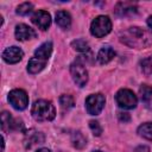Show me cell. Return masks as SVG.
Masks as SVG:
<instances>
[{"instance_id": "obj_1", "label": "cell", "mask_w": 152, "mask_h": 152, "mask_svg": "<svg viewBox=\"0 0 152 152\" xmlns=\"http://www.w3.org/2000/svg\"><path fill=\"white\" fill-rule=\"evenodd\" d=\"M121 42L132 48H145L152 44V34L141 27H129L122 36Z\"/></svg>"}, {"instance_id": "obj_2", "label": "cell", "mask_w": 152, "mask_h": 152, "mask_svg": "<svg viewBox=\"0 0 152 152\" xmlns=\"http://www.w3.org/2000/svg\"><path fill=\"white\" fill-rule=\"evenodd\" d=\"M31 114L37 121H51L56 116V109L50 101L38 100L33 103Z\"/></svg>"}, {"instance_id": "obj_3", "label": "cell", "mask_w": 152, "mask_h": 152, "mask_svg": "<svg viewBox=\"0 0 152 152\" xmlns=\"http://www.w3.org/2000/svg\"><path fill=\"white\" fill-rule=\"evenodd\" d=\"M112 30V21L107 15H99L96 17L90 26V32L96 38H101L108 34Z\"/></svg>"}, {"instance_id": "obj_4", "label": "cell", "mask_w": 152, "mask_h": 152, "mask_svg": "<svg viewBox=\"0 0 152 152\" xmlns=\"http://www.w3.org/2000/svg\"><path fill=\"white\" fill-rule=\"evenodd\" d=\"M115 100L119 107L125 109H132L138 103L137 95L129 89H120L115 95Z\"/></svg>"}, {"instance_id": "obj_5", "label": "cell", "mask_w": 152, "mask_h": 152, "mask_svg": "<svg viewBox=\"0 0 152 152\" xmlns=\"http://www.w3.org/2000/svg\"><path fill=\"white\" fill-rule=\"evenodd\" d=\"M106 103V99L102 94H91L86 99V108L90 115H99Z\"/></svg>"}, {"instance_id": "obj_6", "label": "cell", "mask_w": 152, "mask_h": 152, "mask_svg": "<svg viewBox=\"0 0 152 152\" xmlns=\"http://www.w3.org/2000/svg\"><path fill=\"white\" fill-rule=\"evenodd\" d=\"M8 101L13 108L18 110H23L28 104V96L23 89H13L8 94Z\"/></svg>"}, {"instance_id": "obj_7", "label": "cell", "mask_w": 152, "mask_h": 152, "mask_svg": "<svg viewBox=\"0 0 152 152\" xmlns=\"http://www.w3.org/2000/svg\"><path fill=\"white\" fill-rule=\"evenodd\" d=\"M70 72L72 76V80L78 87H84L88 82V71L86 66L80 62L76 61L70 65Z\"/></svg>"}, {"instance_id": "obj_8", "label": "cell", "mask_w": 152, "mask_h": 152, "mask_svg": "<svg viewBox=\"0 0 152 152\" xmlns=\"http://www.w3.org/2000/svg\"><path fill=\"white\" fill-rule=\"evenodd\" d=\"M31 21L38 28L45 31L50 26V24H51V17H50V14L46 11L39 10V11H37V12L33 13V15L31 17Z\"/></svg>"}, {"instance_id": "obj_9", "label": "cell", "mask_w": 152, "mask_h": 152, "mask_svg": "<svg viewBox=\"0 0 152 152\" xmlns=\"http://www.w3.org/2000/svg\"><path fill=\"white\" fill-rule=\"evenodd\" d=\"M24 56V52L18 46H11V48H7L5 49V51L2 52V58L6 63H10V64H15L18 63L19 61H21Z\"/></svg>"}, {"instance_id": "obj_10", "label": "cell", "mask_w": 152, "mask_h": 152, "mask_svg": "<svg viewBox=\"0 0 152 152\" xmlns=\"http://www.w3.org/2000/svg\"><path fill=\"white\" fill-rule=\"evenodd\" d=\"M15 38L18 40H28L36 37V32L33 28H31L30 26L25 25V24H19L15 26V31H14Z\"/></svg>"}, {"instance_id": "obj_11", "label": "cell", "mask_w": 152, "mask_h": 152, "mask_svg": "<svg viewBox=\"0 0 152 152\" xmlns=\"http://www.w3.org/2000/svg\"><path fill=\"white\" fill-rule=\"evenodd\" d=\"M25 146L27 148H31L32 146L37 145V144H42L44 142V135L40 132H37L34 129H31L28 132H26L25 134Z\"/></svg>"}, {"instance_id": "obj_12", "label": "cell", "mask_w": 152, "mask_h": 152, "mask_svg": "<svg viewBox=\"0 0 152 152\" xmlns=\"http://www.w3.org/2000/svg\"><path fill=\"white\" fill-rule=\"evenodd\" d=\"M51 52H52V43L51 42H45L34 51V57L48 62L49 57L51 56Z\"/></svg>"}, {"instance_id": "obj_13", "label": "cell", "mask_w": 152, "mask_h": 152, "mask_svg": "<svg viewBox=\"0 0 152 152\" xmlns=\"http://www.w3.org/2000/svg\"><path fill=\"white\" fill-rule=\"evenodd\" d=\"M115 57V51L110 48V46H103L100 51H99V53H97V61H99V63H101V64H107V63H109L113 58Z\"/></svg>"}, {"instance_id": "obj_14", "label": "cell", "mask_w": 152, "mask_h": 152, "mask_svg": "<svg viewBox=\"0 0 152 152\" xmlns=\"http://www.w3.org/2000/svg\"><path fill=\"white\" fill-rule=\"evenodd\" d=\"M45 64H46V61H43L37 57H32L27 63V71L30 74H38L44 69Z\"/></svg>"}, {"instance_id": "obj_15", "label": "cell", "mask_w": 152, "mask_h": 152, "mask_svg": "<svg viewBox=\"0 0 152 152\" xmlns=\"http://www.w3.org/2000/svg\"><path fill=\"white\" fill-rule=\"evenodd\" d=\"M115 12L118 15H127V14H133L137 12V6L131 4V2H119L115 7Z\"/></svg>"}, {"instance_id": "obj_16", "label": "cell", "mask_w": 152, "mask_h": 152, "mask_svg": "<svg viewBox=\"0 0 152 152\" xmlns=\"http://www.w3.org/2000/svg\"><path fill=\"white\" fill-rule=\"evenodd\" d=\"M56 24L62 28H69L71 25V17L66 11H58L56 13Z\"/></svg>"}, {"instance_id": "obj_17", "label": "cell", "mask_w": 152, "mask_h": 152, "mask_svg": "<svg viewBox=\"0 0 152 152\" xmlns=\"http://www.w3.org/2000/svg\"><path fill=\"white\" fill-rule=\"evenodd\" d=\"M71 142H72L74 147L81 150V148H83V147L87 145V139L84 138V135H83L81 132L76 131V132H74L72 135H71Z\"/></svg>"}, {"instance_id": "obj_18", "label": "cell", "mask_w": 152, "mask_h": 152, "mask_svg": "<svg viewBox=\"0 0 152 152\" xmlns=\"http://www.w3.org/2000/svg\"><path fill=\"white\" fill-rule=\"evenodd\" d=\"M138 133L140 137L152 141V122H145L140 125L138 128Z\"/></svg>"}, {"instance_id": "obj_19", "label": "cell", "mask_w": 152, "mask_h": 152, "mask_svg": "<svg viewBox=\"0 0 152 152\" xmlns=\"http://www.w3.org/2000/svg\"><path fill=\"white\" fill-rule=\"evenodd\" d=\"M12 124H13V119L11 116V114L8 112H2L1 113V128L4 132H10L12 129Z\"/></svg>"}, {"instance_id": "obj_20", "label": "cell", "mask_w": 152, "mask_h": 152, "mask_svg": "<svg viewBox=\"0 0 152 152\" xmlns=\"http://www.w3.org/2000/svg\"><path fill=\"white\" fill-rule=\"evenodd\" d=\"M139 95H140L141 101L144 102L150 101L152 97V87L148 84H141L139 88Z\"/></svg>"}, {"instance_id": "obj_21", "label": "cell", "mask_w": 152, "mask_h": 152, "mask_svg": "<svg viewBox=\"0 0 152 152\" xmlns=\"http://www.w3.org/2000/svg\"><path fill=\"white\" fill-rule=\"evenodd\" d=\"M59 104H61V107L64 110H69L70 108L74 107L75 102H74L72 96H70V95H62L59 97Z\"/></svg>"}, {"instance_id": "obj_22", "label": "cell", "mask_w": 152, "mask_h": 152, "mask_svg": "<svg viewBox=\"0 0 152 152\" xmlns=\"http://www.w3.org/2000/svg\"><path fill=\"white\" fill-rule=\"evenodd\" d=\"M32 10H33V5L31 2H23L17 7V13L19 15H26L31 13Z\"/></svg>"}, {"instance_id": "obj_23", "label": "cell", "mask_w": 152, "mask_h": 152, "mask_svg": "<svg viewBox=\"0 0 152 152\" xmlns=\"http://www.w3.org/2000/svg\"><path fill=\"white\" fill-rule=\"evenodd\" d=\"M71 45H72V48H74L75 50H77V51H81V52H87V51H89V45H88V43H87L86 40H83V39L74 40V42L71 43Z\"/></svg>"}, {"instance_id": "obj_24", "label": "cell", "mask_w": 152, "mask_h": 152, "mask_svg": "<svg viewBox=\"0 0 152 152\" xmlns=\"http://www.w3.org/2000/svg\"><path fill=\"white\" fill-rule=\"evenodd\" d=\"M140 65H141V70L145 75H151L152 74V56L142 59Z\"/></svg>"}, {"instance_id": "obj_25", "label": "cell", "mask_w": 152, "mask_h": 152, "mask_svg": "<svg viewBox=\"0 0 152 152\" xmlns=\"http://www.w3.org/2000/svg\"><path fill=\"white\" fill-rule=\"evenodd\" d=\"M89 127H90V129H91V132H93L94 135H96V137L101 135V133H102V127L100 126V124H99L97 121L90 120V121H89Z\"/></svg>"}, {"instance_id": "obj_26", "label": "cell", "mask_w": 152, "mask_h": 152, "mask_svg": "<svg viewBox=\"0 0 152 152\" xmlns=\"http://www.w3.org/2000/svg\"><path fill=\"white\" fill-rule=\"evenodd\" d=\"M118 116H119V120L122 122H128L129 120H131V116H129V114L128 113H124V112H121V113H119L118 114Z\"/></svg>"}, {"instance_id": "obj_27", "label": "cell", "mask_w": 152, "mask_h": 152, "mask_svg": "<svg viewBox=\"0 0 152 152\" xmlns=\"http://www.w3.org/2000/svg\"><path fill=\"white\" fill-rule=\"evenodd\" d=\"M134 152H150V148L145 145H140L134 150Z\"/></svg>"}, {"instance_id": "obj_28", "label": "cell", "mask_w": 152, "mask_h": 152, "mask_svg": "<svg viewBox=\"0 0 152 152\" xmlns=\"http://www.w3.org/2000/svg\"><path fill=\"white\" fill-rule=\"evenodd\" d=\"M147 25L150 26V28H152V15L148 17V19H147Z\"/></svg>"}, {"instance_id": "obj_29", "label": "cell", "mask_w": 152, "mask_h": 152, "mask_svg": "<svg viewBox=\"0 0 152 152\" xmlns=\"http://www.w3.org/2000/svg\"><path fill=\"white\" fill-rule=\"evenodd\" d=\"M36 152H51L50 150H48V148H39L38 151H36Z\"/></svg>"}, {"instance_id": "obj_30", "label": "cell", "mask_w": 152, "mask_h": 152, "mask_svg": "<svg viewBox=\"0 0 152 152\" xmlns=\"http://www.w3.org/2000/svg\"><path fill=\"white\" fill-rule=\"evenodd\" d=\"M94 152H101V151H94Z\"/></svg>"}]
</instances>
